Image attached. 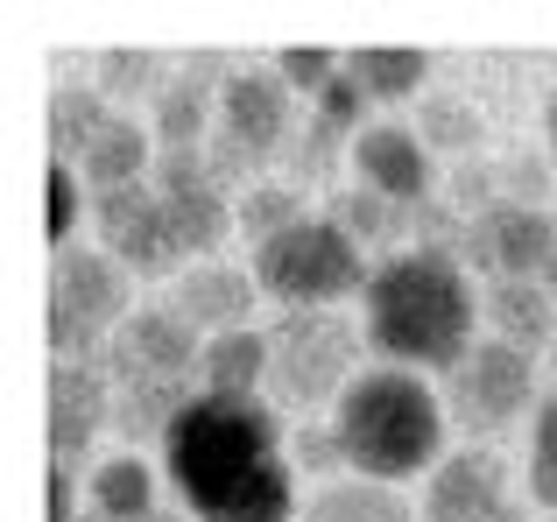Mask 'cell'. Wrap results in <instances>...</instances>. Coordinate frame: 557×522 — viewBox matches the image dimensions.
I'll return each instance as SVG.
<instances>
[{
    "instance_id": "10",
    "label": "cell",
    "mask_w": 557,
    "mask_h": 522,
    "mask_svg": "<svg viewBox=\"0 0 557 522\" xmlns=\"http://www.w3.org/2000/svg\"><path fill=\"white\" fill-rule=\"evenodd\" d=\"M156 198H163L177 254H212L219 240H226V226L240 220V212H226V198H219V177H212V163H205V149L156 156Z\"/></svg>"
},
{
    "instance_id": "5",
    "label": "cell",
    "mask_w": 557,
    "mask_h": 522,
    "mask_svg": "<svg viewBox=\"0 0 557 522\" xmlns=\"http://www.w3.org/2000/svg\"><path fill=\"white\" fill-rule=\"evenodd\" d=\"M127 269L99 248H57L50 269V346L57 353H92L99 332L127 325Z\"/></svg>"
},
{
    "instance_id": "35",
    "label": "cell",
    "mask_w": 557,
    "mask_h": 522,
    "mask_svg": "<svg viewBox=\"0 0 557 522\" xmlns=\"http://www.w3.org/2000/svg\"><path fill=\"white\" fill-rule=\"evenodd\" d=\"M297 459L311 473H325V467H346V452H339V431H297Z\"/></svg>"
},
{
    "instance_id": "39",
    "label": "cell",
    "mask_w": 557,
    "mask_h": 522,
    "mask_svg": "<svg viewBox=\"0 0 557 522\" xmlns=\"http://www.w3.org/2000/svg\"><path fill=\"white\" fill-rule=\"evenodd\" d=\"M149 522H170V515H149Z\"/></svg>"
},
{
    "instance_id": "21",
    "label": "cell",
    "mask_w": 557,
    "mask_h": 522,
    "mask_svg": "<svg viewBox=\"0 0 557 522\" xmlns=\"http://www.w3.org/2000/svg\"><path fill=\"white\" fill-rule=\"evenodd\" d=\"M304 522H417V515H409V501L395 495V487H381V481H332V487L311 495Z\"/></svg>"
},
{
    "instance_id": "31",
    "label": "cell",
    "mask_w": 557,
    "mask_h": 522,
    "mask_svg": "<svg viewBox=\"0 0 557 522\" xmlns=\"http://www.w3.org/2000/svg\"><path fill=\"white\" fill-rule=\"evenodd\" d=\"M332 149H339V135H332V127L311 113V135L289 141V170H297V177H325V170H332Z\"/></svg>"
},
{
    "instance_id": "40",
    "label": "cell",
    "mask_w": 557,
    "mask_h": 522,
    "mask_svg": "<svg viewBox=\"0 0 557 522\" xmlns=\"http://www.w3.org/2000/svg\"><path fill=\"white\" fill-rule=\"evenodd\" d=\"M550 522H557V515H550Z\"/></svg>"
},
{
    "instance_id": "9",
    "label": "cell",
    "mask_w": 557,
    "mask_h": 522,
    "mask_svg": "<svg viewBox=\"0 0 557 522\" xmlns=\"http://www.w3.org/2000/svg\"><path fill=\"white\" fill-rule=\"evenodd\" d=\"M530 388H536V353H522L508 339H480L451 368V410L473 431H502L516 410H530Z\"/></svg>"
},
{
    "instance_id": "38",
    "label": "cell",
    "mask_w": 557,
    "mask_h": 522,
    "mask_svg": "<svg viewBox=\"0 0 557 522\" xmlns=\"http://www.w3.org/2000/svg\"><path fill=\"white\" fill-rule=\"evenodd\" d=\"M550 297H557V254H550Z\"/></svg>"
},
{
    "instance_id": "12",
    "label": "cell",
    "mask_w": 557,
    "mask_h": 522,
    "mask_svg": "<svg viewBox=\"0 0 557 522\" xmlns=\"http://www.w3.org/2000/svg\"><path fill=\"white\" fill-rule=\"evenodd\" d=\"M99 234H107V254L121 261L127 275H163L177 261V240H170L163 198L156 184H127V191H99Z\"/></svg>"
},
{
    "instance_id": "3",
    "label": "cell",
    "mask_w": 557,
    "mask_h": 522,
    "mask_svg": "<svg viewBox=\"0 0 557 522\" xmlns=\"http://www.w3.org/2000/svg\"><path fill=\"white\" fill-rule=\"evenodd\" d=\"M346 467H360V481H409L417 467H437L445 452V410L417 382V368H368L346 382L339 410H332Z\"/></svg>"
},
{
    "instance_id": "15",
    "label": "cell",
    "mask_w": 557,
    "mask_h": 522,
    "mask_svg": "<svg viewBox=\"0 0 557 522\" xmlns=\"http://www.w3.org/2000/svg\"><path fill=\"white\" fill-rule=\"evenodd\" d=\"M107 417H113L107 374L85 368V360H57L50 368V452H57V467H71Z\"/></svg>"
},
{
    "instance_id": "19",
    "label": "cell",
    "mask_w": 557,
    "mask_h": 522,
    "mask_svg": "<svg viewBox=\"0 0 557 522\" xmlns=\"http://www.w3.org/2000/svg\"><path fill=\"white\" fill-rule=\"evenodd\" d=\"M78 170L99 184V191H127V184H141V170H149V127H135L127 113H113V121L99 127V141L78 156Z\"/></svg>"
},
{
    "instance_id": "24",
    "label": "cell",
    "mask_w": 557,
    "mask_h": 522,
    "mask_svg": "<svg viewBox=\"0 0 557 522\" xmlns=\"http://www.w3.org/2000/svg\"><path fill=\"white\" fill-rule=\"evenodd\" d=\"M346 71L360 78L368 99H409L431 64H423V50H403V42H368V50L346 57Z\"/></svg>"
},
{
    "instance_id": "13",
    "label": "cell",
    "mask_w": 557,
    "mask_h": 522,
    "mask_svg": "<svg viewBox=\"0 0 557 522\" xmlns=\"http://www.w3.org/2000/svg\"><path fill=\"white\" fill-rule=\"evenodd\" d=\"M423 522H522V509L508 501L502 459H487V452L437 459L431 487H423Z\"/></svg>"
},
{
    "instance_id": "14",
    "label": "cell",
    "mask_w": 557,
    "mask_h": 522,
    "mask_svg": "<svg viewBox=\"0 0 557 522\" xmlns=\"http://www.w3.org/2000/svg\"><path fill=\"white\" fill-rule=\"evenodd\" d=\"M354 170L388 206H423V191H431V149H423L417 127H395V121H374L354 135Z\"/></svg>"
},
{
    "instance_id": "26",
    "label": "cell",
    "mask_w": 557,
    "mask_h": 522,
    "mask_svg": "<svg viewBox=\"0 0 557 522\" xmlns=\"http://www.w3.org/2000/svg\"><path fill=\"white\" fill-rule=\"evenodd\" d=\"M417 135H423V149H451V156H466V149L480 141V113L466 107V99L437 92V99H423V113H417Z\"/></svg>"
},
{
    "instance_id": "28",
    "label": "cell",
    "mask_w": 557,
    "mask_h": 522,
    "mask_svg": "<svg viewBox=\"0 0 557 522\" xmlns=\"http://www.w3.org/2000/svg\"><path fill=\"white\" fill-rule=\"evenodd\" d=\"M530 495L557 515V402L536 410V431H530Z\"/></svg>"
},
{
    "instance_id": "7",
    "label": "cell",
    "mask_w": 557,
    "mask_h": 522,
    "mask_svg": "<svg viewBox=\"0 0 557 522\" xmlns=\"http://www.w3.org/2000/svg\"><path fill=\"white\" fill-rule=\"evenodd\" d=\"M289 141V85L269 71H226V92H219V127H212V163L219 184L255 177L275 149Z\"/></svg>"
},
{
    "instance_id": "8",
    "label": "cell",
    "mask_w": 557,
    "mask_h": 522,
    "mask_svg": "<svg viewBox=\"0 0 557 522\" xmlns=\"http://www.w3.org/2000/svg\"><path fill=\"white\" fill-rule=\"evenodd\" d=\"M107 368H113V382H121V388H163V382L190 388V368H205L198 325H184L170 303H156V311H135L121 332H113Z\"/></svg>"
},
{
    "instance_id": "33",
    "label": "cell",
    "mask_w": 557,
    "mask_h": 522,
    "mask_svg": "<svg viewBox=\"0 0 557 522\" xmlns=\"http://www.w3.org/2000/svg\"><path fill=\"white\" fill-rule=\"evenodd\" d=\"M71 220H78V184L71 163H50V240H71Z\"/></svg>"
},
{
    "instance_id": "36",
    "label": "cell",
    "mask_w": 557,
    "mask_h": 522,
    "mask_svg": "<svg viewBox=\"0 0 557 522\" xmlns=\"http://www.w3.org/2000/svg\"><path fill=\"white\" fill-rule=\"evenodd\" d=\"M50 522H78L71 515V467H50Z\"/></svg>"
},
{
    "instance_id": "22",
    "label": "cell",
    "mask_w": 557,
    "mask_h": 522,
    "mask_svg": "<svg viewBox=\"0 0 557 522\" xmlns=\"http://www.w3.org/2000/svg\"><path fill=\"white\" fill-rule=\"evenodd\" d=\"M92 509H99V522H149L156 515V473L135 452L107 459L92 473Z\"/></svg>"
},
{
    "instance_id": "17",
    "label": "cell",
    "mask_w": 557,
    "mask_h": 522,
    "mask_svg": "<svg viewBox=\"0 0 557 522\" xmlns=\"http://www.w3.org/2000/svg\"><path fill=\"white\" fill-rule=\"evenodd\" d=\"M255 275L247 269H190L184 283H177V303L170 311L184 318V325H198V332H247V311H255Z\"/></svg>"
},
{
    "instance_id": "6",
    "label": "cell",
    "mask_w": 557,
    "mask_h": 522,
    "mask_svg": "<svg viewBox=\"0 0 557 522\" xmlns=\"http://www.w3.org/2000/svg\"><path fill=\"white\" fill-rule=\"evenodd\" d=\"M354 382V332L332 311H289L269 332V388L289 410H318L325 396H346Z\"/></svg>"
},
{
    "instance_id": "4",
    "label": "cell",
    "mask_w": 557,
    "mask_h": 522,
    "mask_svg": "<svg viewBox=\"0 0 557 522\" xmlns=\"http://www.w3.org/2000/svg\"><path fill=\"white\" fill-rule=\"evenodd\" d=\"M255 283L289 311H325L332 297L368 283L354 234H339L332 220H304L289 234H275L269 248H255Z\"/></svg>"
},
{
    "instance_id": "18",
    "label": "cell",
    "mask_w": 557,
    "mask_h": 522,
    "mask_svg": "<svg viewBox=\"0 0 557 522\" xmlns=\"http://www.w3.org/2000/svg\"><path fill=\"white\" fill-rule=\"evenodd\" d=\"M205 396H255L269 382V332H219L205 346Z\"/></svg>"
},
{
    "instance_id": "23",
    "label": "cell",
    "mask_w": 557,
    "mask_h": 522,
    "mask_svg": "<svg viewBox=\"0 0 557 522\" xmlns=\"http://www.w3.org/2000/svg\"><path fill=\"white\" fill-rule=\"evenodd\" d=\"M113 113H107V92H92V85H57L50 92V149H57V163H71V156H85L99 141V127H107Z\"/></svg>"
},
{
    "instance_id": "34",
    "label": "cell",
    "mask_w": 557,
    "mask_h": 522,
    "mask_svg": "<svg viewBox=\"0 0 557 522\" xmlns=\"http://www.w3.org/2000/svg\"><path fill=\"white\" fill-rule=\"evenodd\" d=\"M502 191H508V206H536V198L550 191V184H544V163H536V156H516V163L502 170Z\"/></svg>"
},
{
    "instance_id": "16",
    "label": "cell",
    "mask_w": 557,
    "mask_h": 522,
    "mask_svg": "<svg viewBox=\"0 0 557 522\" xmlns=\"http://www.w3.org/2000/svg\"><path fill=\"white\" fill-rule=\"evenodd\" d=\"M219 92H226V78H219V57L212 50L190 57L177 78L163 85V99H156V141H163V156L170 149H198V141L212 135V127H219L212 121Z\"/></svg>"
},
{
    "instance_id": "25",
    "label": "cell",
    "mask_w": 557,
    "mask_h": 522,
    "mask_svg": "<svg viewBox=\"0 0 557 522\" xmlns=\"http://www.w3.org/2000/svg\"><path fill=\"white\" fill-rule=\"evenodd\" d=\"M289 226H304V191H297V184H247L240 234L255 240V248H269L275 234H289Z\"/></svg>"
},
{
    "instance_id": "27",
    "label": "cell",
    "mask_w": 557,
    "mask_h": 522,
    "mask_svg": "<svg viewBox=\"0 0 557 522\" xmlns=\"http://www.w3.org/2000/svg\"><path fill=\"white\" fill-rule=\"evenodd\" d=\"M417 220V206H388V198L381 191H368V184H360V191H339L332 198V226H339V234H388V226H409Z\"/></svg>"
},
{
    "instance_id": "11",
    "label": "cell",
    "mask_w": 557,
    "mask_h": 522,
    "mask_svg": "<svg viewBox=\"0 0 557 522\" xmlns=\"http://www.w3.org/2000/svg\"><path fill=\"white\" fill-rule=\"evenodd\" d=\"M466 248H473L480 269H494L502 283H536V275H550V254H557V226L544 220L536 206H494L473 220V234H466Z\"/></svg>"
},
{
    "instance_id": "29",
    "label": "cell",
    "mask_w": 557,
    "mask_h": 522,
    "mask_svg": "<svg viewBox=\"0 0 557 522\" xmlns=\"http://www.w3.org/2000/svg\"><path fill=\"white\" fill-rule=\"evenodd\" d=\"M99 64H107L99 92H113V99H135V92H149V85H156V64H163V57H156V50H107Z\"/></svg>"
},
{
    "instance_id": "30",
    "label": "cell",
    "mask_w": 557,
    "mask_h": 522,
    "mask_svg": "<svg viewBox=\"0 0 557 522\" xmlns=\"http://www.w3.org/2000/svg\"><path fill=\"white\" fill-rule=\"evenodd\" d=\"M360 107H368V92H360L354 71H339V78L318 92V121L332 127V135H346V127H360Z\"/></svg>"
},
{
    "instance_id": "32",
    "label": "cell",
    "mask_w": 557,
    "mask_h": 522,
    "mask_svg": "<svg viewBox=\"0 0 557 522\" xmlns=\"http://www.w3.org/2000/svg\"><path fill=\"white\" fill-rule=\"evenodd\" d=\"M283 78L289 85H304V92H325L332 78H339V71H332V50H283Z\"/></svg>"
},
{
    "instance_id": "20",
    "label": "cell",
    "mask_w": 557,
    "mask_h": 522,
    "mask_svg": "<svg viewBox=\"0 0 557 522\" xmlns=\"http://www.w3.org/2000/svg\"><path fill=\"white\" fill-rule=\"evenodd\" d=\"M480 303H487L494 332H502L508 346H522V353H536V346L550 339V325H557V297L536 289V283H494Z\"/></svg>"
},
{
    "instance_id": "2",
    "label": "cell",
    "mask_w": 557,
    "mask_h": 522,
    "mask_svg": "<svg viewBox=\"0 0 557 522\" xmlns=\"http://www.w3.org/2000/svg\"><path fill=\"white\" fill-rule=\"evenodd\" d=\"M368 346L388 368H459L473 353V283L445 248H403L368 275Z\"/></svg>"
},
{
    "instance_id": "37",
    "label": "cell",
    "mask_w": 557,
    "mask_h": 522,
    "mask_svg": "<svg viewBox=\"0 0 557 522\" xmlns=\"http://www.w3.org/2000/svg\"><path fill=\"white\" fill-rule=\"evenodd\" d=\"M544 127H550V156H557V92H550V107H544Z\"/></svg>"
},
{
    "instance_id": "1",
    "label": "cell",
    "mask_w": 557,
    "mask_h": 522,
    "mask_svg": "<svg viewBox=\"0 0 557 522\" xmlns=\"http://www.w3.org/2000/svg\"><path fill=\"white\" fill-rule=\"evenodd\" d=\"M170 487L198 522H297V481L275 452V417L261 396H190L163 438Z\"/></svg>"
}]
</instances>
